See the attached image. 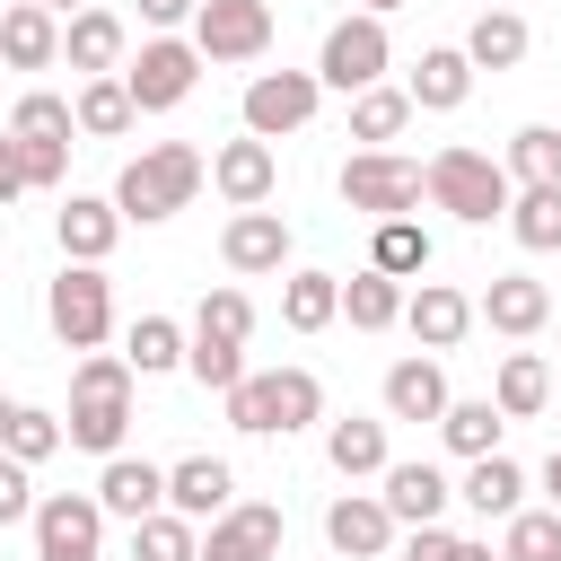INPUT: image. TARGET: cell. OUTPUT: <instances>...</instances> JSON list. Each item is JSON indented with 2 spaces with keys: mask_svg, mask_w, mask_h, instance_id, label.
Returning a JSON list of instances; mask_svg holds the SVG:
<instances>
[{
  "mask_svg": "<svg viewBox=\"0 0 561 561\" xmlns=\"http://www.w3.org/2000/svg\"><path fill=\"white\" fill-rule=\"evenodd\" d=\"M552 324H561V307H552Z\"/></svg>",
  "mask_w": 561,
  "mask_h": 561,
  "instance_id": "55",
  "label": "cell"
},
{
  "mask_svg": "<svg viewBox=\"0 0 561 561\" xmlns=\"http://www.w3.org/2000/svg\"><path fill=\"white\" fill-rule=\"evenodd\" d=\"M44 9H53V18H79V9H88V0H44Z\"/></svg>",
  "mask_w": 561,
  "mask_h": 561,
  "instance_id": "54",
  "label": "cell"
},
{
  "mask_svg": "<svg viewBox=\"0 0 561 561\" xmlns=\"http://www.w3.org/2000/svg\"><path fill=\"white\" fill-rule=\"evenodd\" d=\"M386 61H394V44H386V18H342V26H324V53H316V79L324 88H342V96H359V88H377L386 79Z\"/></svg>",
  "mask_w": 561,
  "mask_h": 561,
  "instance_id": "9",
  "label": "cell"
},
{
  "mask_svg": "<svg viewBox=\"0 0 561 561\" xmlns=\"http://www.w3.org/2000/svg\"><path fill=\"white\" fill-rule=\"evenodd\" d=\"M324 543H333L342 561H386V552H394V508H386V491H342V500L324 508Z\"/></svg>",
  "mask_w": 561,
  "mask_h": 561,
  "instance_id": "13",
  "label": "cell"
},
{
  "mask_svg": "<svg viewBox=\"0 0 561 561\" xmlns=\"http://www.w3.org/2000/svg\"><path fill=\"white\" fill-rule=\"evenodd\" d=\"M342 316H351L359 333L403 324V280H394V272H377V263H368V272H351V280H342Z\"/></svg>",
  "mask_w": 561,
  "mask_h": 561,
  "instance_id": "32",
  "label": "cell"
},
{
  "mask_svg": "<svg viewBox=\"0 0 561 561\" xmlns=\"http://www.w3.org/2000/svg\"><path fill=\"white\" fill-rule=\"evenodd\" d=\"M202 175H210V158H202L193 140H158V149H140V158L114 175V210H123V219H140V228H158V219L193 210Z\"/></svg>",
  "mask_w": 561,
  "mask_h": 561,
  "instance_id": "3",
  "label": "cell"
},
{
  "mask_svg": "<svg viewBox=\"0 0 561 561\" xmlns=\"http://www.w3.org/2000/svg\"><path fill=\"white\" fill-rule=\"evenodd\" d=\"M552 561H561V552H552Z\"/></svg>",
  "mask_w": 561,
  "mask_h": 561,
  "instance_id": "56",
  "label": "cell"
},
{
  "mask_svg": "<svg viewBox=\"0 0 561 561\" xmlns=\"http://www.w3.org/2000/svg\"><path fill=\"white\" fill-rule=\"evenodd\" d=\"M412 114H421V105H412V88H386V79H377V88H359V96H351V140L386 149V140H394Z\"/></svg>",
  "mask_w": 561,
  "mask_h": 561,
  "instance_id": "35",
  "label": "cell"
},
{
  "mask_svg": "<svg viewBox=\"0 0 561 561\" xmlns=\"http://www.w3.org/2000/svg\"><path fill=\"white\" fill-rule=\"evenodd\" d=\"M403 324H412L421 351H456L482 316H473V298H465L456 280H421V289H403Z\"/></svg>",
  "mask_w": 561,
  "mask_h": 561,
  "instance_id": "17",
  "label": "cell"
},
{
  "mask_svg": "<svg viewBox=\"0 0 561 561\" xmlns=\"http://www.w3.org/2000/svg\"><path fill=\"white\" fill-rule=\"evenodd\" d=\"M245 333H254V298H245V289H202L193 342H237V351H245Z\"/></svg>",
  "mask_w": 561,
  "mask_h": 561,
  "instance_id": "40",
  "label": "cell"
},
{
  "mask_svg": "<svg viewBox=\"0 0 561 561\" xmlns=\"http://www.w3.org/2000/svg\"><path fill=\"white\" fill-rule=\"evenodd\" d=\"M368 263H377V272H394V280H421V272H430V228H421V219H377Z\"/></svg>",
  "mask_w": 561,
  "mask_h": 561,
  "instance_id": "37",
  "label": "cell"
},
{
  "mask_svg": "<svg viewBox=\"0 0 561 561\" xmlns=\"http://www.w3.org/2000/svg\"><path fill=\"white\" fill-rule=\"evenodd\" d=\"M70 114H79V131H88V140H123V131L140 123V105H131V88H123V70H105V79H79V96H70Z\"/></svg>",
  "mask_w": 561,
  "mask_h": 561,
  "instance_id": "27",
  "label": "cell"
},
{
  "mask_svg": "<svg viewBox=\"0 0 561 561\" xmlns=\"http://www.w3.org/2000/svg\"><path fill=\"white\" fill-rule=\"evenodd\" d=\"M193 44H202V61H263L272 53V9L263 0H202Z\"/></svg>",
  "mask_w": 561,
  "mask_h": 561,
  "instance_id": "11",
  "label": "cell"
},
{
  "mask_svg": "<svg viewBox=\"0 0 561 561\" xmlns=\"http://www.w3.org/2000/svg\"><path fill=\"white\" fill-rule=\"evenodd\" d=\"M167 508H184L193 526H210L219 508H237V473H228V456H175V465H167Z\"/></svg>",
  "mask_w": 561,
  "mask_h": 561,
  "instance_id": "19",
  "label": "cell"
},
{
  "mask_svg": "<svg viewBox=\"0 0 561 561\" xmlns=\"http://www.w3.org/2000/svg\"><path fill=\"white\" fill-rule=\"evenodd\" d=\"M473 316H482L491 333L526 342V333H543V324H552V289H543L535 272H491V289L473 298Z\"/></svg>",
  "mask_w": 561,
  "mask_h": 561,
  "instance_id": "16",
  "label": "cell"
},
{
  "mask_svg": "<svg viewBox=\"0 0 561 561\" xmlns=\"http://www.w3.org/2000/svg\"><path fill=\"white\" fill-rule=\"evenodd\" d=\"M465 552V535H447V526H403V561H456Z\"/></svg>",
  "mask_w": 561,
  "mask_h": 561,
  "instance_id": "47",
  "label": "cell"
},
{
  "mask_svg": "<svg viewBox=\"0 0 561 561\" xmlns=\"http://www.w3.org/2000/svg\"><path fill=\"white\" fill-rule=\"evenodd\" d=\"M403 88H412V105H421V114H456V105L473 96V61H465V44H430V53L412 61V79H403Z\"/></svg>",
  "mask_w": 561,
  "mask_h": 561,
  "instance_id": "25",
  "label": "cell"
},
{
  "mask_svg": "<svg viewBox=\"0 0 561 561\" xmlns=\"http://www.w3.org/2000/svg\"><path fill=\"white\" fill-rule=\"evenodd\" d=\"M131 561H202V526L184 508H158L131 526Z\"/></svg>",
  "mask_w": 561,
  "mask_h": 561,
  "instance_id": "38",
  "label": "cell"
},
{
  "mask_svg": "<svg viewBox=\"0 0 561 561\" xmlns=\"http://www.w3.org/2000/svg\"><path fill=\"white\" fill-rule=\"evenodd\" d=\"M377 482H386L394 526H438V517H447V500H456V491H447V473H438L430 456H403V465H386Z\"/></svg>",
  "mask_w": 561,
  "mask_h": 561,
  "instance_id": "21",
  "label": "cell"
},
{
  "mask_svg": "<svg viewBox=\"0 0 561 561\" xmlns=\"http://www.w3.org/2000/svg\"><path fill=\"white\" fill-rule=\"evenodd\" d=\"M342 202L368 210V219H412L430 202V167H412L394 149H351L342 158Z\"/></svg>",
  "mask_w": 561,
  "mask_h": 561,
  "instance_id": "6",
  "label": "cell"
},
{
  "mask_svg": "<svg viewBox=\"0 0 561 561\" xmlns=\"http://www.w3.org/2000/svg\"><path fill=\"white\" fill-rule=\"evenodd\" d=\"M44 324H53L61 351H96L114 333V280H105V263H61L53 289H44Z\"/></svg>",
  "mask_w": 561,
  "mask_h": 561,
  "instance_id": "5",
  "label": "cell"
},
{
  "mask_svg": "<svg viewBox=\"0 0 561 561\" xmlns=\"http://www.w3.org/2000/svg\"><path fill=\"white\" fill-rule=\"evenodd\" d=\"M184 324L175 316H131V333H123V359L140 368V377H167V368H184Z\"/></svg>",
  "mask_w": 561,
  "mask_h": 561,
  "instance_id": "36",
  "label": "cell"
},
{
  "mask_svg": "<svg viewBox=\"0 0 561 561\" xmlns=\"http://www.w3.org/2000/svg\"><path fill=\"white\" fill-rule=\"evenodd\" d=\"M456 561H500V552H491V543H465V552H456Z\"/></svg>",
  "mask_w": 561,
  "mask_h": 561,
  "instance_id": "51",
  "label": "cell"
},
{
  "mask_svg": "<svg viewBox=\"0 0 561 561\" xmlns=\"http://www.w3.org/2000/svg\"><path fill=\"white\" fill-rule=\"evenodd\" d=\"M324 456H333V473L342 482H368V473H386L394 456H386V421H324Z\"/></svg>",
  "mask_w": 561,
  "mask_h": 561,
  "instance_id": "29",
  "label": "cell"
},
{
  "mask_svg": "<svg viewBox=\"0 0 561 561\" xmlns=\"http://www.w3.org/2000/svg\"><path fill=\"white\" fill-rule=\"evenodd\" d=\"M359 9H368V18H394V9H403V0H359Z\"/></svg>",
  "mask_w": 561,
  "mask_h": 561,
  "instance_id": "53",
  "label": "cell"
},
{
  "mask_svg": "<svg viewBox=\"0 0 561 561\" xmlns=\"http://www.w3.org/2000/svg\"><path fill=\"white\" fill-rule=\"evenodd\" d=\"M219 263L245 272V280H254V272H280V263H289V219H280V210H237V219L219 228Z\"/></svg>",
  "mask_w": 561,
  "mask_h": 561,
  "instance_id": "18",
  "label": "cell"
},
{
  "mask_svg": "<svg viewBox=\"0 0 561 561\" xmlns=\"http://www.w3.org/2000/svg\"><path fill=\"white\" fill-rule=\"evenodd\" d=\"M61 61H70L79 79L123 70V18H114V9H79V18H61Z\"/></svg>",
  "mask_w": 561,
  "mask_h": 561,
  "instance_id": "24",
  "label": "cell"
},
{
  "mask_svg": "<svg viewBox=\"0 0 561 561\" xmlns=\"http://www.w3.org/2000/svg\"><path fill=\"white\" fill-rule=\"evenodd\" d=\"M517 184H561V123H526L508 131V158H500Z\"/></svg>",
  "mask_w": 561,
  "mask_h": 561,
  "instance_id": "39",
  "label": "cell"
},
{
  "mask_svg": "<svg viewBox=\"0 0 561 561\" xmlns=\"http://www.w3.org/2000/svg\"><path fill=\"white\" fill-rule=\"evenodd\" d=\"M35 465H18L9 447H0V526H18V517H35V482H26Z\"/></svg>",
  "mask_w": 561,
  "mask_h": 561,
  "instance_id": "46",
  "label": "cell"
},
{
  "mask_svg": "<svg viewBox=\"0 0 561 561\" xmlns=\"http://www.w3.org/2000/svg\"><path fill=\"white\" fill-rule=\"evenodd\" d=\"M193 9H202V0H140V26H158V35H167V26H184Z\"/></svg>",
  "mask_w": 561,
  "mask_h": 561,
  "instance_id": "49",
  "label": "cell"
},
{
  "mask_svg": "<svg viewBox=\"0 0 561 561\" xmlns=\"http://www.w3.org/2000/svg\"><path fill=\"white\" fill-rule=\"evenodd\" d=\"M210 184H219V202L228 210H263L272 193H280V158H272V140H228L219 158H210Z\"/></svg>",
  "mask_w": 561,
  "mask_h": 561,
  "instance_id": "14",
  "label": "cell"
},
{
  "mask_svg": "<svg viewBox=\"0 0 561 561\" xmlns=\"http://www.w3.org/2000/svg\"><path fill=\"white\" fill-rule=\"evenodd\" d=\"M9 421H18V403H9V394H0V447H9Z\"/></svg>",
  "mask_w": 561,
  "mask_h": 561,
  "instance_id": "52",
  "label": "cell"
},
{
  "mask_svg": "<svg viewBox=\"0 0 561 561\" xmlns=\"http://www.w3.org/2000/svg\"><path fill=\"white\" fill-rule=\"evenodd\" d=\"M280 508L272 500H237L202 526V561H280Z\"/></svg>",
  "mask_w": 561,
  "mask_h": 561,
  "instance_id": "12",
  "label": "cell"
},
{
  "mask_svg": "<svg viewBox=\"0 0 561 561\" xmlns=\"http://www.w3.org/2000/svg\"><path fill=\"white\" fill-rule=\"evenodd\" d=\"M96 500H105V517L140 526V517H158V508H167V465H149V456H105Z\"/></svg>",
  "mask_w": 561,
  "mask_h": 561,
  "instance_id": "20",
  "label": "cell"
},
{
  "mask_svg": "<svg viewBox=\"0 0 561 561\" xmlns=\"http://www.w3.org/2000/svg\"><path fill=\"white\" fill-rule=\"evenodd\" d=\"M456 500H465V508H482V517H517V508H526V473H517L508 456H473Z\"/></svg>",
  "mask_w": 561,
  "mask_h": 561,
  "instance_id": "33",
  "label": "cell"
},
{
  "mask_svg": "<svg viewBox=\"0 0 561 561\" xmlns=\"http://www.w3.org/2000/svg\"><path fill=\"white\" fill-rule=\"evenodd\" d=\"M438 412H447V368H438V351L394 359V368H386V421H438Z\"/></svg>",
  "mask_w": 561,
  "mask_h": 561,
  "instance_id": "23",
  "label": "cell"
},
{
  "mask_svg": "<svg viewBox=\"0 0 561 561\" xmlns=\"http://www.w3.org/2000/svg\"><path fill=\"white\" fill-rule=\"evenodd\" d=\"M193 79H202V44H193V35H149V44L123 61V88H131L140 114H175V105L193 96Z\"/></svg>",
  "mask_w": 561,
  "mask_h": 561,
  "instance_id": "7",
  "label": "cell"
},
{
  "mask_svg": "<svg viewBox=\"0 0 561 561\" xmlns=\"http://www.w3.org/2000/svg\"><path fill=\"white\" fill-rule=\"evenodd\" d=\"M342 316V272H289L280 280V324L289 333H324Z\"/></svg>",
  "mask_w": 561,
  "mask_h": 561,
  "instance_id": "30",
  "label": "cell"
},
{
  "mask_svg": "<svg viewBox=\"0 0 561 561\" xmlns=\"http://www.w3.org/2000/svg\"><path fill=\"white\" fill-rule=\"evenodd\" d=\"M131 386H140V368H131L123 351H79V368H70V412H61L70 447H88V456H123Z\"/></svg>",
  "mask_w": 561,
  "mask_h": 561,
  "instance_id": "1",
  "label": "cell"
},
{
  "mask_svg": "<svg viewBox=\"0 0 561 561\" xmlns=\"http://www.w3.org/2000/svg\"><path fill=\"white\" fill-rule=\"evenodd\" d=\"M430 202L438 210H456L465 228H491V219H508V202H517V175L500 167V158H482V149H438L430 158Z\"/></svg>",
  "mask_w": 561,
  "mask_h": 561,
  "instance_id": "4",
  "label": "cell"
},
{
  "mask_svg": "<svg viewBox=\"0 0 561 561\" xmlns=\"http://www.w3.org/2000/svg\"><path fill=\"white\" fill-rule=\"evenodd\" d=\"M552 403H561V394H552Z\"/></svg>",
  "mask_w": 561,
  "mask_h": 561,
  "instance_id": "57",
  "label": "cell"
},
{
  "mask_svg": "<svg viewBox=\"0 0 561 561\" xmlns=\"http://www.w3.org/2000/svg\"><path fill=\"white\" fill-rule=\"evenodd\" d=\"M543 491H552V508H561V447L543 456Z\"/></svg>",
  "mask_w": 561,
  "mask_h": 561,
  "instance_id": "50",
  "label": "cell"
},
{
  "mask_svg": "<svg viewBox=\"0 0 561 561\" xmlns=\"http://www.w3.org/2000/svg\"><path fill=\"white\" fill-rule=\"evenodd\" d=\"M526 44H535V35H526V18H517V9H482V18H473V35H465V61H473V70H517V61H526Z\"/></svg>",
  "mask_w": 561,
  "mask_h": 561,
  "instance_id": "31",
  "label": "cell"
},
{
  "mask_svg": "<svg viewBox=\"0 0 561 561\" xmlns=\"http://www.w3.org/2000/svg\"><path fill=\"white\" fill-rule=\"evenodd\" d=\"M0 61L9 70H53L61 61V18L44 0H9L0 9Z\"/></svg>",
  "mask_w": 561,
  "mask_h": 561,
  "instance_id": "22",
  "label": "cell"
},
{
  "mask_svg": "<svg viewBox=\"0 0 561 561\" xmlns=\"http://www.w3.org/2000/svg\"><path fill=\"white\" fill-rule=\"evenodd\" d=\"M491 403H500L508 421L552 412V368H543V351H508V359H500V377H491Z\"/></svg>",
  "mask_w": 561,
  "mask_h": 561,
  "instance_id": "28",
  "label": "cell"
},
{
  "mask_svg": "<svg viewBox=\"0 0 561 561\" xmlns=\"http://www.w3.org/2000/svg\"><path fill=\"white\" fill-rule=\"evenodd\" d=\"M184 368H193V386L228 394V386L245 377V351H237V342H184Z\"/></svg>",
  "mask_w": 561,
  "mask_h": 561,
  "instance_id": "44",
  "label": "cell"
},
{
  "mask_svg": "<svg viewBox=\"0 0 561 561\" xmlns=\"http://www.w3.org/2000/svg\"><path fill=\"white\" fill-rule=\"evenodd\" d=\"M316 105H324V79H316V70H254V79H245V131H254V140L307 131Z\"/></svg>",
  "mask_w": 561,
  "mask_h": 561,
  "instance_id": "10",
  "label": "cell"
},
{
  "mask_svg": "<svg viewBox=\"0 0 561 561\" xmlns=\"http://www.w3.org/2000/svg\"><path fill=\"white\" fill-rule=\"evenodd\" d=\"M500 430H508V412L491 403V394H447V412H438V438H447V456H500Z\"/></svg>",
  "mask_w": 561,
  "mask_h": 561,
  "instance_id": "26",
  "label": "cell"
},
{
  "mask_svg": "<svg viewBox=\"0 0 561 561\" xmlns=\"http://www.w3.org/2000/svg\"><path fill=\"white\" fill-rule=\"evenodd\" d=\"M9 131H18V140H70V131H79V114H70V96L26 88V96H18V114H9Z\"/></svg>",
  "mask_w": 561,
  "mask_h": 561,
  "instance_id": "42",
  "label": "cell"
},
{
  "mask_svg": "<svg viewBox=\"0 0 561 561\" xmlns=\"http://www.w3.org/2000/svg\"><path fill=\"white\" fill-rule=\"evenodd\" d=\"M35 561H105V500L96 491H53L35 500Z\"/></svg>",
  "mask_w": 561,
  "mask_h": 561,
  "instance_id": "8",
  "label": "cell"
},
{
  "mask_svg": "<svg viewBox=\"0 0 561 561\" xmlns=\"http://www.w3.org/2000/svg\"><path fill=\"white\" fill-rule=\"evenodd\" d=\"M53 447H70L61 412H44V403H18V421H9V456H18V465H44Z\"/></svg>",
  "mask_w": 561,
  "mask_h": 561,
  "instance_id": "43",
  "label": "cell"
},
{
  "mask_svg": "<svg viewBox=\"0 0 561 561\" xmlns=\"http://www.w3.org/2000/svg\"><path fill=\"white\" fill-rule=\"evenodd\" d=\"M219 403H228V430H245V438H289V430H316L324 421L316 368H245Z\"/></svg>",
  "mask_w": 561,
  "mask_h": 561,
  "instance_id": "2",
  "label": "cell"
},
{
  "mask_svg": "<svg viewBox=\"0 0 561 561\" xmlns=\"http://www.w3.org/2000/svg\"><path fill=\"white\" fill-rule=\"evenodd\" d=\"M26 193V158H18V131H0V210Z\"/></svg>",
  "mask_w": 561,
  "mask_h": 561,
  "instance_id": "48",
  "label": "cell"
},
{
  "mask_svg": "<svg viewBox=\"0 0 561 561\" xmlns=\"http://www.w3.org/2000/svg\"><path fill=\"white\" fill-rule=\"evenodd\" d=\"M508 237H517L526 254H561V184H517Z\"/></svg>",
  "mask_w": 561,
  "mask_h": 561,
  "instance_id": "34",
  "label": "cell"
},
{
  "mask_svg": "<svg viewBox=\"0 0 561 561\" xmlns=\"http://www.w3.org/2000/svg\"><path fill=\"white\" fill-rule=\"evenodd\" d=\"M123 210H114V193H70L61 202V219H53V237H61V263H105L114 245H123Z\"/></svg>",
  "mask_w": 561,
  "mask_h": 561,
  "instance_id": "15",
  "label": "cell"
},
{
  "mask_svg": "<svg viewBox=\"0 0 561 561\" xmlns=\"http://www.w3.org/2000/svg\"><path fill=\"white\" fill-rule=\"evenodd\" d=\"M18 158H26V193H44V184L70 175V140H18Z\"/></svg>",
  "mask_w": 561,
  "mask_h": 561,
  "instance_id": "45",
  "label": "cell"
},
{
  "mask_svg": "<svg viewBox=\"0 0 561 561\" xmlns=\"http://www.w3.org/2000/svg\"><path fill=\"white\" fill-rule=\"evenodd\" d=\"M552 552H561V517H552V508L500 517V561H552Z\"/></svg>",
  "mask_w": 561,
  "mask_h": 561,
  "instance_id": "41",
  "label": "cell"
}]
</instances>
